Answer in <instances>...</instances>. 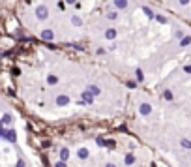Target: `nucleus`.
<instances>
[{"mask_svg": "<svg viewBox=\"0 0 191 167\" xmlns=\"http://www.w3.org/2000/svg\"><path fill=\"white\" fill-rule=\"evenodd\" d=\"M36 17H38L39 21H45V19L49 17V10H47V6H39L38 10H36Z\"/></svg>", "mask_w": 191, "mask_h": 167, "instance_id": "nucleus-1", "label": "nucleus"}, {"mask_svg": "<svg viewBox=\"0 0 191 167\" xmlns=\"http://www.w3.org/2000/svg\"><path fill=\"white\" fill-rule=\"evenodd\" d=\"M139 111H141V115L142 117H148L150 113H152V105H150V103H141V107H139Z\"/></svg>", "mask_w": 191, "mask_h": 167, "instance_id": "nucleus-2", "label": "nucleus"}, {"mask_svg": "<svg viewBox=\"0 0 191 167\" xmlns=\"http://www.w3.org/2000/svg\"><path fill=\"white\" fill-rule=\"evenodd\" d=\"M94 94L90 92V90H86V92H82V101L85 103H94Z\"/></svg>", "mask_w": 191, "mask_h": 167, "instance_id": "nucleus-3", "label": "nucleus"}, {"mask_svg": "<svg viewBox=\"0 0 191 167\" xmlns=\"http://www.w3.org/2000/svg\"><path fill=\"white\" fill-rule=\"evenodd\" d=\"M67 103H69V98H67V96H64V94H62V96H58V98H56V105L64 107V105H67Z\"/></svg>", "mask_w": 191, "mask_h": 167, "instance_id": "nucleus-4", "label": "nucleus"}, {"mask_svg": "<svg viewBox=\"0 0 191 167\" xmlns=\"http://www.w3.org/2000/svg\"><path fill=\"white\" fill-rule=\"evenodd\" d=\"M6 139L11 141V143L17 141V133H15V130H8V132H6Z\"/></svg>", "mask_w": 191, "mask_h": 167, "instance_id": "nucleus-5", "label": "nucleus"}, {"mask_svg": "<svg viewBox=\"0 0 191 167\" xmlns=\"http://www.w3.org/2000/svg\"><path fill=\"white\" fill-rule=\"evenodd\" d=\"M41 38H43V39H47V41H51V39L54 38L53 30H49V28H47V30H43V32H41Z\"/></svg>", "mask_w": 191, "mask_h": 167, "instance_id": "nucleus-6", "label": "nucleus"}, {"mask_svg": "<svg viewBox=\"0 0 191 167\" xmlns=\"http://www.w3.org/2000/svg\"><path fill=\"white\" fill-rule=\"evenodd\" d=\"M88 156H90L88 148H85V146H82V148H79V158H81V160H86Z\"/></svg>", "mask_w": 191, "mask_h": 167, "instance_id": "nucleus-7", "label": "nucleus"}, {"mask_svg": "<svg viewBox=\"0 0 191 167\" xmlns=\"http://www.w3.org/2000/svg\"><path fill=\"white\" fill-rule=\"evenodd\" d=\"M114 6H116L118 10H126V8H127V0H114Z\"/></svg>", "mask_w": 191, "mask_h": 167, "instance_id": "nucleus-8", "label": "nucleus"}, {"mask_svg": "<svg viewBox=\"0 0 191 167\" xmlns=\"http://www.w3.org/2000/svg\"><path fill=\"white\" fill-rule=\"evenodd\" d=\"M105 38H107V39H114V38H116V30H114V28H109V30L105 32Z\"/></svg>", "mask_w": 191, "mask_h": 167, "instance_id": "nucleus-9", "label": "nucleus"}, {"mask_svg": "<svg viewBox=\"0 0 191 167\" xmlns=\"http://www.w3.org/2000/svg\"><path fill=\"white\" fill-rule=\"evenodd\" d=\"M67 158H69V150H67L66 146H64V148L60 150V160H64V161H66Z\"/></svg>", "mask_w": 191, "mask_h": 167, "instance_id": "nucleus-10", "label": "nucleus"}, {"mask_svg": "<svg viewBox=\"0 0 191 167\" xmlns=\"http://www.w3.org/2000/svg\"><path fill=\"white\" fill-rule=\"evenodd\" d=\"M142 11H144V15H146V17H150V19H154V17H156V15H154V11L150 10L148 6H144V8H142Z\"/></svg>", "mask_w": 191, "mask_h": 167, "instance_id": "nucleus-11", "label": "nucleus"}, {"mask_svg": "<svg viewBox=\"0 0 191 167\" xmlns=\"http://www.w3.org/2000/svg\"><path fill=\"white\" fill-rule=\"evenodd\" d=\"M71 23H73V26H81V25H82L81 17H77V15H73V17H71Z\"/></svg>", "mask_w": 191, "mask_h": 167, "instance_id": "nucleus-12", "label": "nucleus"}, {"mask_svg": "<svg viewBox=\"0 0 191 167\" xmlns=\"http://www.w3.org/2000/svg\"><path fill=\"white\" fill-rule=\"evenodd\" d=\"M135 164V156L133 154H127L126 156V165H133Z\"/></svg>", "mask_w": 191, "mask_h": 167, "instance_id": "nucleus-13", "label": "nucleus"}, {"mask_svg": "<svg viewBox=\"0 0 191 167\" xmlns=\"http://www.w3.org/2000/svg\"><path fill=\"white\" fill-rule=\"evenodd\" d=\"M189 43H191V38H189V36H186V38L180 39V45H182V47H188Z\"/></svg>", "mask_w": 191, "mask_h": 167, "instance_id": "nucleus-14", "label": "nucleus"}, {"mask_svg": "<svg viewBox=\"0 0 191 167\" xmlns=\"http://www.w3.org/2000/svg\"><path fill=\"white\" fill-rule=\"evenodd\" d=\"M180 145L182 146H184V148H191V141H189V139H180Z\"/></svg>", "mask_w": 191, "mask_h": 167, "instance_id": "nucleus-15", "label": "nucleus"}, {"mask_svg": "<svg viewBox=\"0 0 191 167\" xmlns=\"http://www.w3.org/2000/svg\"><path fill=\"white\" fill-rule=\"evenodd\" d=\"M56 83H58V77H54V75L47 77V85H56Z\"/></svg>", "mask_w": 191, "mask_h": 167, "instance_id": "nucleus-16", "label": "nucleus"}, {"mask_svg": "<svg viewBox=\"0 0 191 167\" xmlns=\"http://www.w3.org/2000/svg\"><path fill=\"white\" fill-rule=\"evenodd\" d=\"M86 90H90V92H92L94 96H98V94H99V88H98V86H95V85H90V86H88V88H86Z\"/></svg>", "mask_w": 191, "mask_h": 167, "instance_id": "nucleus-17", "label": "nucleus"}, {"mask_svg": "<svg viewBox=\"0 0 191 167\" xmlns=\"http://www.w3.org/2000/svg\"><path fill=\"white\" fill-rule=\"evenodd\" d=\"M163 98H165L167 101H172V92H170V90H165V92H163Z\"/></svg>", "mask_w": 191, "mask_h": 167, "instance_id": "nucleus-18", "label": "nucleus"}, {"mask_svg": "<svg viewBox=\"0 0 191 167\" xmlns=\"http://www.w3.org/2000/svg\"><path fill=\"white\" fill-rule=\"evenodd\" d=\"M116 17H118V13H116V11H109V13H107V19H111V21H114Z\"/></svg>", "mask_w": 191, "mask_h": 167, "instance_id": "nucleus-19", "label": "nucleus"}, {"mask_svg": "<svg viewBox=\"0 0 191 167\" xmlns=\"http://www.w3.org/2000/svg\"><path fill=\"white\" fill-rule=\"evenodd\" d=\"M11 122V117L10 115H4V118H2V124H10Z\"/></svg>", "mask_w": 191, "mask_h": 167, "instance_id": "nucleus-20", "label": "nucleus"}, {"mask_svg": "<svg viewBox=\"0 0 191 167\" xmlns=\"http://www.w3.org/2000/svg\"><path fill=\"white\" fill-rule=\"evenodd\" d=\"M156 19H157V21H159V23H161V25H165V23H167V19H165V17H163V15H157V17H156Z\"/></svg>", "mask_w": 191, "mask_h": 167, "instance_id": "nucleus-21", "label": "nucleus"}, {"mask_svg": "<svg viewBox=\"0 0 191 167\" xmlns=\"http://www.w3.org/2000/svg\"><path fill=\"white\" fill-rule=\"evenodd\" d=\"M137 79H139V81H142V79H144V75H142V70H137Z\"/></svg>", "mask_w": 191, "mask_h": 167, "instance_id": "nucleus-22", "label": "nucleus"}, {"mask_svg": "<svg viewBox=\"0 0 191 167\" xmlns=\"http://www.w3.org/2000/svg\"><path fill=\"white\" fill-rule=\"evenodd\" d=\"M176 38L182 39V38H186V36H184V32H182V30H176Z\"/></svg>", "mask_w": 191, "mask_h": 167, "instance_id": "nucleus-23", "label": "nucleus"}, {"mask_svg": "<svg viewBox=\"0 0 191 167\" xmlns=\"http://www.w3.org/2000/svg\"><path fill=\"white\" fill-rule=\"evenodd\" d=\"M54 167H66V161H64V160H60V161H56V165H54Z\"/></svg>", "mask_w": 191, "mask_h": 167, "instance_id": "nucleus-24", "label": "nucleus"}, {"mask_svg": "<svg viewBox=\"0 0 191 167\" xmlns=\"http://www.w3.org/2000/svg\"><path fill=\"white\" fill-rule=\"evenodd\" d=\"M105 146H109V148H113V146H114V141H105Z\"/></svg>", "mask_w": 191, "mask_h": 167, "instance_id": "nucleus-25", "label": "nucleus"}, {"mask_svg": "<svg viewBox=\"0 0 191 167\" xmlns=\"http://www.w3.org/2000/svg\"><path fill=\"white\" fill-rule=\"evenodd\" d=\"M98 145H99V146H105V141H103L101 137H98Z\"/></svg>", "mask_w": 191, "mask_h": 167, "instance_id": "nucleus-26", "label": "nucleus"}, {"mask_svg": "<svg viewBox=\"0 0 191 167\" xmlns=\"http://www.w3.org/2000/svg\"><path fill=\"white\" fill-rule=\"evenodd\" d=\"M66 4H67V2H58V10H64V8H66Z\"/></svg>", "mask_w": 191, "mask_h": 167, "instance_id": "nucleus-27", "label": "nucleus"}, {"mask_svg": "<svg viewBox=\"0 0 191 167\" xmlns=\"http://www.w3.org/2000/svg\"><path fill=\"white\" fill-rule=\"evenodd\" d=\"M184 71H186V73L189 75V73H191V66H186V68H184Z\"/></svg>", "mask_w": 191, "mask_h": 167, "instance_id": "nucleus-28", "label": "nucleus"}, {"mask_svg": "<svg viewBox=\"0 0 191 167\" xmlns=\"http://www.w3.org/2000/svg\"><path fill=\"white\" fill-rule=\"evenodd\" d=\"M178 2H180L182 6H186V4H189V0H178Z\"/></svg>", "mask_w": 191, "mask_h": 167, "instance_id": "nucleus-29", "label": "nucleus"}, {"mask_svg": "<svg viewBox=\"0 0 191 167\" xmlns=\"http://www.w3.org/2000/svg\"><path fill=\"white\" fill-rule=\"evenodd\" d=\"M17 167H25V161H17Z\"/></svg>", "mask_w": 191, "mask_h": 167, "instance_id": "nucleus-30", "label": "nucleus"}, {"mask_svg": "<svg viewBox=\"0 0 191 167\" xmlns=\"http://www.w3.org/2000/svg\"><path fill=\"white\" fill-rule=\"evenodd\" d=\"M66 2H67V4H75V2H77V0H66Z\"/></svg>", "mask_w": 191, "mask_h": 167, "instance_id": "nucleus-31", "label": "nucleus"}, {"mask_svg": "<svg viewBox=\"0 0 191 167\" xmlns=\"http://www.w3.org/2000/svg\"><path fill=\"white\" fill-rule=\"evenodd\" d=\"M105 167H116V165H114V164H107Z\"/></svg>", "mask_w": 191, "mask_h": 167, "instance_id": "nucleus-32", "label": "nucleus"}]
</instances>
